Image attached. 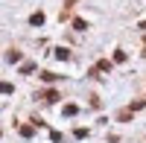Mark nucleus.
Wrapping results in <instances>:
<instances>
[{
    "instance_id": "obj_1",
    "label": "nucleus",
    "mask_w": 146,
    "mask_h": 143,
    "mask_svg": "<svg viewBox=\"0 0 146 143\" xmlns=\"http://www.w3.org/2000/svg\"><path fill=\"white\" fill-rule=\"evenodd\" d=\"M32 23H35V26H41V23H44V15H41V12H35V15H32Z\"/></svg>"
},
{
    "instance_id": "obj_2",
    "label": "nucleus",
    "mask_w": 146,
    "mask_h": 143,
    "mask_svg": "<svg viewBox=\"0 0 146 143\" xmlns=\"http://www.w3.org/2000/svg\"><path fill=\"white\" fill-rule=\"evenodd\" d=\"M0 93H12V85H6V82H0Z\"/></svg>"
}]
</instances>
